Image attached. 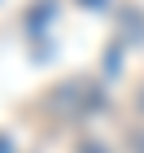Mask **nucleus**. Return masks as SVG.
I'll list each match as a JSON object with an SVG mask.
<instances>
[{
	"instance_id": "1",
	"label": "nucleus",
	"mask_w": 144,
	"mask_h": 153,
	"mask_svg": "<svg viewBox=\"0 0 144 153\" xmlns=\"http://www.w3.org/2000/svg\"><path fill=\"white\" fill-rule=\"evenodd\" d=\"M127 153H144V127H131V131H127Z\"/></svg>"
},
{
	"instance_id": "2",
	"label": "nucleus",
	"mask_w": 144,
	"mask_h": 153,
	"mask_svg": "<svg viewBox=\"0 0 144 153\" xmlns=\"http://www.w3.org/2000/svg\"><path fill=\"white\" fill-rule=\"evenodd\" d=\"M79 153H109V149H105V144H96V140H83V144H79Z\"/></svg>"
},
{
	"instance_id": "3",
	"label": "nucleus",
	"mask_w": 144,
	"mask_h": 153,
	"mask_svg": "<svg viewBox=\"0 0 144 153\" xmlns=\"http://www.w3.org/2000/svg\"><path fill=\"white\" fill-rule=\"evenodd\" d=\"M135 109H140V114H144V88H140V92H135Z\"/></svg>"
},
{
	"instance_id": "4",
	"label": "nucleus",
	"mask_w": 144,
	"mask_h": 153,
	"mask_svg": "<svg viewBox=\"0 0 144 153\" xmlns=\"http://www.w3.org/2000/svg\"><path fill=\"white\" fill-rule=\"evenodd\" d=\"M0 153H9V140H4V136H0Z\"/></svg>"
}]
</instances>
